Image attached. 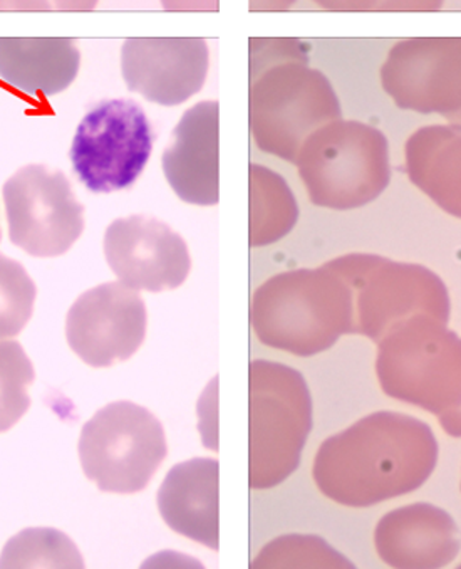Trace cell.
I'll use <instances>...</instances> for the list:
<instances>
[{"label": "cell", "instance_id": "obj_1", "mask_svg": "<svg viewBox=\"0 0 461 569\" xmlns=\"http://www.w3.org/2000/svg\"><path fill=\"white\" fill-rule=\"evenodd\" d=\"M79 460L98 489L137 495L147 489L168 446L160 420L140 405L114 401L82 427Z\"/></svg>", "mask_w": 461, "mask_h": 569}, {"label": "cell", "instance_id": "obj_2", "mask_svg": "<svg viewBox=\"0 0 461 569\" xmlns=\"http://www.w3.org/2000/svg\"><path fill=\"white\" fill-rule=\"evenodd\" d=\"M153 150V131L143 108L130 100H108L92 108L76 130L71 163L92 193L130 189Z\"/></svg>", "mask_w": 461, "mask_h": 569}, {"label": "cell", "instance_id": "obj_3", "mask_svg": "<svg viewBox=\"0 0 461 569\" xmlns=\"http://www.w3.org/2000/svg\"><path fill=\"white\" fill-rule=\"evenodd\" d=\"M9 239L34 258L66 254L84 230V209L64 173L26 166L2 189Z\"/></svg>", "mask_w": 461, "mask_h": 569}, {"label": "cell", "instance_id": "obj_4", "mask_svg": "<svg viewBox=\"0 0 461 569\" xmlns=\"http://www.w3.org/2000/svg\"><path fill=\"white\" fill-rule=\"evenodd\" d=\"M147 325V306L137 289L107 282L76 299L66 318V338L86 365L108 368L140 350Z\"/></svg>", "mask_w": 461, "mask_h": 569}, {"label": "cell", "instance_id": "obj_5", "mask_svg": "<svg viewBox=\"0 0 461 569\" xmlns=\"http://www.w3.org/2000/svg\"><path fill=\"white\" fill-rule=\"evenodd\" d=\"M103 248L114 276L137 291H171L189 278L187 242L153 217L114 220L104 232Z\"/></svg>", "mask_w": 461, "mask_h": 569}, {"label": "cell", "instance_id": "obj_6", "mask_svg": "<svg viewBox=\"0 0 461 569\" xmlns=\"http://www.w3.org/2000/svg\"><path fill=\"white\" fill-rule=\"evenodd\" d=\"M209 46L200 38H130L121 49L128 90L150 103L178 107L202 90Z\"/></svg>", "mask_w": 461, "mask_h": 569}, {"label": "cell", "instance_id": "obj_7", "mask_svg": "<svg viewBox=\"0 0 461 569\" xmlns=\"http://www.w3.org/2000/svg\"><path fill=\"white\" fill-rule=\"evenodd\" d=\"M163 173L183 202L212 206L219 190V104H196L181 117L164 150Z\"/></svg>", "mask_w": 461, "mask_h": 569}, {"label": "cell", "instance_id": "obj_8", "mask_svg": "<svg viewBox=\"0 0 461 569\" xmlns=\"http://www.w3.org/2000/svg\"><path fill=\"white\" fill-rule=\"evenodd\" d=\"M81 52L69 38H0V81L28 97H54L78 78Z\"/></svg>", "mask_w": 461, "mask_h": 569}, {"label": "cell", "instance_id": "obj_9", "mask_svg": "<svg viewBox=\"0 0 461 569\" xmlns=\"http://www.w3.org/2000/svg\"><path fill=\"white\" fill-rule=\"evenodd\" d=\"M158 511L168 528L193 541L217 546V463H178L158 491Z\"/></svg>", "mask_w": 461, "mask_h": 569}, {"label": "cell", "instance_id": "obj_10", "mask_svg": "<svg viewBox=\"0 0 461 569\" xmlns=\"http://www.w3.org/2000/svg\"><path fill=\"white\" fill-rule=\"evenodd\" d=\"M0 568H82V558L62 532L28 529L8 542Z\"/></svg>", "mask_w": 461, "mask_h": 569}, {"label": "cell", "instance_id": "obj_11", "mask_svg": "<svg viewBox=\"0 0 461 569\" xmlns=\"http://www.w3.org/2000/svg\"><path fill=\"white\" fill-rule=\"evenodd\" d=\"M34 367L21 345L0 341V433L11 430L31 407Z\"/></svg>", "mask_w": 461, "mask_h": 569}, {"label": "cell", "instance_id": "obj_12", "mask_svg": "<svg viewBox=\"0 0 461 569\" xmlns=\"http://www.w3.org/2000/svg\"><path fill=\"white\" fill-rule=\"evenodd\" d=\"M34 281L24 266L0 254V341L18 337L34 312Z\"/></svg>", "mask_w": 461, "mask_h": 569}, {"label": "cell", "instance_id": "obj_13", "mask_svg": "<svg viewBox=\"0 0 461 569\" xmlns=\"http://www.w3.org/2000/svg\"><path fill=\"white\" fill-rule=\"evenodd\" d=\"M168 12L217 11L219 0H160Z\"/></svg>", "mask_w": 461, "mask_h": 569}, {"label": "cell", "instance_id": "obj_14", "mask_svg": "<svg viewBox=\"0 0 461 569\" xmlns=\"http://www.w3.org/2000/svg\"><path fill=\"white\" fill-rule=\"evenodd\" d=\"M51 0H0V11H52Z\"/></svg>", "mask_w": 461, "mask_h": 569}, {"label": "cell", "instance_id": "obj_15", "mask_svg": "<svg viewBox=\"0 0 461 569\" xmlns=\"http://www.w3.org/2000/svg\"><path fill=\"white\" fill-rule=\"evenodd\" d=\"M100 0H51L52 8L58 11L89 12L97 9Z\"/></svg>", "mask_w": 461, "mask_h": 569}, {"label": "cell", "instance_id": "obj_16", "mask_svg": "<svg viewBox=\"0 0 461 569\" xmlns=\"http://www.w3.org/2000/svg\"><path fill=\"white\" fill-rule=\"evenodd\" d=\"M0 239H2V230H0Z\"/></svg>", "mask_w": 461, "mask_h": 569}]
</instances>
